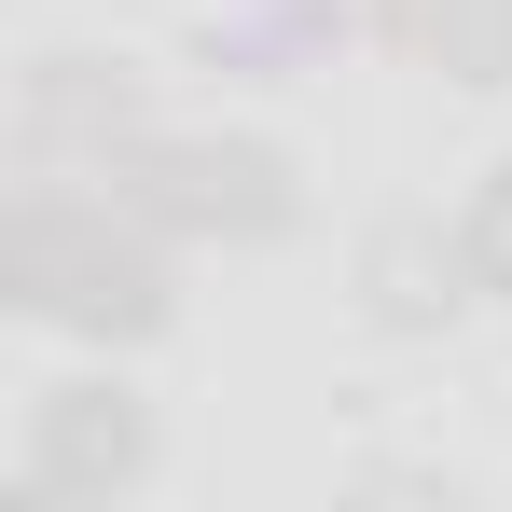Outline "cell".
Segmentation results:
<instances>
[{
  "label": "cell",
  "mask_w": 512,
  "mask_h": 512,
  "mask_svg": "<svg viewBox=\"0 0 512 512\" xmlns=\"http://www.w3.org/2000/svg\"><path fill=\"white\" fill-rule=\"evenodd\" d=\"M167 250H180V236H153L125 194L28 180V194L0 208V305L42 319V333H70V346H97V360H125V346H153L180 319Z\"/></svg>",
  "instance_id": "cell-1"
},
{
  "label": "cell",
  "mask_w": 512,
  "mask_h": 512,
  "mask_svg": "<svg viewBox=\"0 0 512 512\" xmlns=\"http://www.w3.org/2000/svg\"><path fill=\"white\" fill-rule=\"evenodd\" d=\"M97 180L180 250H277L305 222V167L277 139H250V125H139Z\"/></svg>",
  "instance_id": "cell-2"
},
{
  "label": "cell",
  "mask_w": 512,
  "mask_h": 512,
  "mask_svg": "<svg viewBox=\"0 0 512 512\" xmlns=\"http://www.w3.org/2000/svg\"><path fill=\"white\" fill-rule=\"evenodd\" d=\"M14 485L56 512H111L153 485V402L125 374H56L28 388V429H14Z\"/></svg>",
  "instance_id": "cell-3"
},
{
  "label": "cell",
  "mask_w": 512,
  "mask_h": 512,
  "mask_svg": "<svg viewBox=\"0 0 512 512\" xmlns=\"http://www.w3.org/2000/svg\"><path fill=\"white\" fill-rule=\"evenodd\" d=\"M139 125H153V97H139V70H125V56L42 42V56L14 70V153H28V167H111Z\"/></svg>",
  "instance_id": "cell-4"
},
{
  "label": "cell",
  "mask_w": 512,
  "mask_h": 512,
  "mask_svg": "<svg viewBox=\"0 0 512 512\" xmlns=\"http://www.w3.org/2000/svg\"><path fill=\"white\" fill-rule=\"evenodd\" d=\"M346 291H360L374 333H402V346H429L457 305H485V291H471V250H457V222H374L360 263H346Z\"/></svg>",
  "instance_id": "cell-5"
},
{
  "label": "cell",
  "mask_w": 512,
  "mask_h": 512,
  "mask_svg": "<svg viewBox=\"0 0 512 512\" xmlns=\"http://www.w3.org/2000/svg\"><path fill=\"white\" fill-rule=\"evenodd\" d=\"M457 250H471V291H485V305H512V153L457 194Z\"/></svg>",
  "instance_id": "cell-6"
},
{
  "label": "cell",
  "mask_w": 512,
  "mask_h": 512,
  "mask_svg": "<svg viewBox=\"0 0 512 512\" xmlns=\"http://www.w3.org/2000/svg\"><path fill=\"white\" fill-rule=\"evenodd\" d=\"M360 14H374V42H388V56H443V28H457V0H360Z\"/></svg>",
  "instance_id": "cell-7"
}]
</instances>
